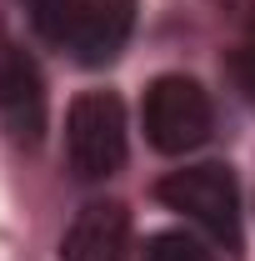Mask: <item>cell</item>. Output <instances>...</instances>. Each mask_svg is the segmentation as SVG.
Returning <instances> with one entry per match:
<instances>
[{
    "label": "cell",
    "instance_id": "1",
    "mask_svg": "<svg viewBox=\"0 0 255 261\" xmlns=\"http://www.w3.org/2000/svg\"><path fill=\"white\" fill-rule=\"evenodd\" d=\"M140 121H145V141L160 156H185L210 141L215 106L195 75H155L140 100Z\"/></svg>",
    "mask_w": 255,
    "mask_h": 261
},
{
    "label": "cell",
    "instance_id": "2",
    "mask_svg": "<svg viewBox=\"0 0 255 261\" xmlns=\"http://www.w3.org/2000/svg\"><path fill=\"white\" fill-rule=\"evenodd\" d=\"M65 166L75 181H105L125 166V106L115 91H80L65 116Z\"/></svg>",
    "mask_w": 255,
    "mask_h": 261
},
{
    "label": "cell",
    "instance_id": "3",
    "mask_svg": "<svg viewBox=\"0 0 255 261\" xmlns=\"http://www.w3.org/2000/svg\"><path fill=\"white\" fill-rule=\"evenodd\" d=\"M155 196L190 216L195 226H205L215 241L225 246H240V186H235V171L230 166H185V171H170L165 181L155 186Z\"/></svg>",
    "mask_w": 255,
    "mask_h": 261
},
{
    "label": "cell",
    "instance_id": "4",
    "mask_svg": "<svg viewBox=\"0 0 255 261\" xmlns=\"http://www.w3.org/2000/svg\"><path fill=\"white\" fill-rule=\"evenodd\" d=\"M0 121L10 130V141H20V146H40V136H45L40 65L10 40H0Z\"/></svg>",
    "mask_w": 255,
    "mask_h": 261
},
{
    "label": "cell",
    "instance_id": "5",
    "mask_svg": "<svg viewBox=\"0 0 255 261\" xmlns=\"http://www.w3.org/2000/svg\"><path fill=\"white\" fill-rule=\"evenodd\" d=\"M65 261H125L130 256V211L120 201H90L75 211L60 241Z\"/></svg>",
    "mask_w": 255,
    "mask_h": 261
},
{
    "label": "cell",
    "instance_id": "6",
    "mask_svg": "<svg viewBox=\"0 0 255 261\" xmlns=\"http://www.w3.org/2000/svg\"><path fill=\"white\" fill-rule=\"evenodd\" d=\"M130 10H135V0H95L85 25H80V35L70 40L75 61L80 65H110L115 61L125 35H130Z\"/></svg>",
    "mask_w": 255,
    "mask_h": 261
},
{
    "label": "cell",
    "instance_id": "7",
    "mask_svg": "<svg viewBox=\"0 0 255 261\" xmlns=\"http://www.w3.org/2000/svg\"><path fill=\"white\" fill-rule=\"evenodd\" d=\"M25 5V15H30V25L45 40H55V45H70L80 25H85V15H90V5L95 0H20Z\"/></svg>",
    "mask_w": 255,
    "mask_h": 261
},
{
    "label": "cell",
    "instance_id": "8",
    "mask_svg": "<svg viewBox=\"0 0 255 261\" xmlns=\"http://www.w3.org/2000/svg\"><path fill=\"white\" fill-rule=\"evenodd\" d=\"M145 261H215V256L190 231H160V236L145 241Z\"/></svg>",
    "mask_w": 255,
    "mask_h": 261
},
{
    "label": "cell",
    "instance_id": "9",
    "mask_svg": "<svg viewBox=\"0 0 255 261\" xmlns=\"http://www.w3.org/2000/svg\"><path fill=\"white\" fill-rule=\"evenodd\" d=\"M235 75H240L245 96L255 100V40H245V45H240V56H235Z\"/></svg>",
    "mask_w": 255,
    "mask_h": 261
}]
</instances>
